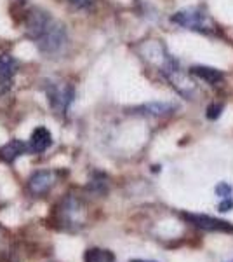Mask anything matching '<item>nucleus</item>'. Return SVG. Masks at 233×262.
<instances>
[{"label":"nucleus","mask_w":233,"mask_h":262,"mask_svg":"<svg viewBox=\"0 0 233 262\" xmlns=\"http://www.w3.org/2000/svg\"><path fill=\"white\" fill-rule=\"evenodd\" d=\"M66 42H68V35H66L65 27L53 19V23H50L49 27L45 28V32L35 40V44L39 46V49L42 53L56 54L65 48Z\"/></svg>","instance_id":"obj_1"},{"label":"nucleus","mask_w":233,"mask_h":262,"mask_svg":"<svg viewBox=\"0 0 233 262\" xmlns=\"http://www.w3.org/2000/svg\"><path fill=\"white\" fill-rule=\"evenodd\" d=\"M171 21L183 28H188V30L202 32V33H209L214 30V23L209 19V16L204 14V12L198 11V9L179 11L172 16Z\"/></svg>","instance_id":"obj_2"},{"label":"nucleus","mask_w":233,"mask_h":262,"mask_svg":"<svg viewBox=\"0 0 233 262\" xmlns=\"http://www.w3.org/2000/svg\"><path fill=\"white\" fill-rule=\"evenodd\" d=\"M185 221L193 224L195 227L211 232H224V234H233V224L221 219L211 217V215H198V213H183Z\"/></svg>","instance_id":"obj_3"},{"label":"nucleus","mask_w":233,"mask_h":262,"mask_svg":"<svg viewBox=\"0 0 233 262\" xmlns=\"http://www.w3.org/2000/svg\"><path fill=\"white\" fill-rule=\"evenodd\" d=\"M50 23H53V18L47 11L40 9V7H33L27 14V35L35 42Z\"/></svg>","instance_id":"obj_4"},{"label":"nucleus","mask_w":233,"mask_h":262,"mask_svg":"<svg viewBox=\"0 0 233 262\" xmlns=\"http://www.w3.org/2000/svg\"><path fill=\"white\" fill-rule=\"evenodd\" d=\"M47 96L50 107L56 112H66L68 105L73 100V90L68 84H50L47 86Z\"/></svg>","instance_id":"obj_5"},{"label":"nucleus","mask_w":233,"mask_h":262,"mask_svg":"<svg viewBox=\"0 0 233 262\" xmlns=\"http://www.w3.org/2000/svg\"><path fill=\"white\" fill-rule=\"evenodd\" d=\"M56 184V173L50 170L44 171H35L32 177L28 179V191L32 196L40 198L44 194H47L53 185Z\"/></svg>","instance_id":"obj_6"},{"label":"nucleus","mask_w":233,"mask_h":262,"mask_svg":"<svg viewBox=\"0 0 233 262\" xmlns=\"http://www.w3.org/2000/svg\"><path fill=\"white\" fill-rule=\"evenodd\" d=\"M18 63L11 54H0V96L11 91Z\"/></svg>","instance_id":"obj_7"},{"label":"nucleus","mask_w":233,"mask_h":262,"mask_svg":"<svg viewBox=\"0 0 233 262\" xmlns=\"http://www.w3.org/2000/svg\"><path fill=\"white\" fill-rule=\"evenodd\" d=\"M53 145V135L47 128H37L35 131L32 133L30 137V142H28V150L33 152V154H42Z\"/></svg>","instance_id":"obj_8"},{"label":"nucleus","mask_w":233,"mask_h":262,"mask_svg":"<svg viewBox=\"0 0 233 262\" xmlns=\"http://www.w3.org/2000/svg\"><path fill=\"white\" fill-rule=\"evenodd\" d=\"M28 150L27 143H23L21 140H11L9 143L0 147V161L4 163H12L19 158L21 154Z\"/></svg>","instance_id":"obj_9"},{"label":"nucleus","mask_w":233,"mask_h":262,"mask_svg":"<svg viewBox=\"0 0 233 262\" xmlns=\"http://www.w3.org/2000/svg\"><path fill=\"white\" fill-rule=\"evenodd\" d=\"M190 74L198 79H202V81L209 82V84H218L219 81H223L221 72L216 70V69H211V67H192V69H190Z\"/></svg>","instance_id":"obj_10"},{"label":"nucleus","mask_w":233,"mask_h":262,"mask_svg":"<svg viewBox=\"0 0 233 262\" xmlns=\"http://www.w3.org/2000/svg\"><path fill=\"white\" fill-rule=\"evenodd\" d=\"M84 262H115V253L107 248H87Z\"/></svg>","instance_id":"obj_11"},{"label":"nucleus","mask_w":233,"mask_h":262,"mask_svg":"<svg viewBox=\"0 0 233 262\" xmlns=\"http://www.w3.org/2000/svg\"><path fill=\"white\" fill-rule=\"evenodd\" d=\"M141 114H148V116H164V114H169L174 111V105L172 103H148L143 105V107L136 108Z\"/></svg>","instance_id":"obj_12"},{"label":"nucleus","mask_w":233,"mask_h":262,"mask_svg":"<svg viewBox=\"0 0 233 262\" xmlns=\"http://www.w3.org/2000/svg\"><path fill=\"white\" fill-rule=\"evenodd\" d=\"M216 194H218L221 200H224V198H231V185L228 184H219L218 187H216Z\"/></svg>","instance_id":"obj_13"},{"label":"nucleus","mask_w":233,"mask_h":262,"mask_svg":"<svg viewBox=\"0 0 233 262\" xmlns=\"http://www.w3.org/2000/svg\"><path fill=\"white\" fill-rule=\"evenodd\" d=\"M221 111H223V105L221 103L211 105V107L207 108V117H209V119H218V117L221 116Z\"/></svg>","instance_id":"obj_14"},{"label":"nucleus","mask_w":233,"mask_h":262,"mask_svg":"<svg viewBox=\"0 0 233 262\" xmlns=\"http://www.w3.org/2000/svg\"><path fill=\"white\" fill-rule=\"evenodd\" d=\"M70 4L77 7V9H91L96 4V0H70Z\"/></svg>","instance_id":"obj_15"},{"label":"nucleus","mask_w":233,"mask_h":262,"mask_svg":"<svg viewBox=\"0 0 233 262\" xmlns=\"http://www.w3.org/2000/svg\"><path fill=\"white\" fill-rule=\"evenodd\" d=\"M233 208V200L231 198H224V200L219 203V212H230Z\"/></svg>","instance_id":"obj_16"},{"label":"nucleus","mask_w":233,"mask_h":262,"mask_svg":"<svg viewBox=\"0 0 233 262\" xmlns=\"http://www.w3.org/2000/svg\"><path fill=\"white\" fill-rule=\"evenodd\" d=\"M131 262H155V260H131Z\"/></svg>","instance_id":"obj_17"},{"label":"nucleus","mask_w":233,"mask_h":262,"mask_svg":"<svg viewBox=\"0 0 233 262\" xmlns=\"http://www.w3.org/2000/svg\"><path fill=\"white\" fill-rule=\"evenodd\" d=\"M231 262H233V260H231Z\"/></svg>","instance_id":"obj_18"}]
</instances>
